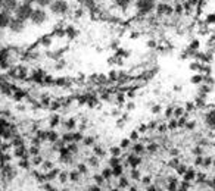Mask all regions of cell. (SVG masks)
Wrapping results in <instances>:
<instances>
[{"label": "cell", "instance_id": "26", "mask_svg": "<svg viewBox=\"0 0 215 191\" xmlns=\"http://www.w3.org/2000/svg\"><path fill=\"white\" fill-rule=\"evenodd\" d=\"M166 131H168V123H158L156 132H159V134H165Z\"/></svg>", "mask_w": 215, "mask_h": 191}, {"label": "cell", "instance_id": "23", "mask_svg": "<svg viewBox=\"0 0 215 191\" xmlns=\"http://www.w3.org/2000/svg\"><path fill=\"white\" fill-rule=\"evenodd\" d=\"M166 123H168V129H169V131H174V129H177V128H178V122H177L175 118H171Z\"/></svg>", "mask_w": 215, "mask_h": 191}, {"label": "cell", "instance_id": "50", "mask_svg": "<svg viewBox=\"0 0 215 191\" xmlns=\"http://www.w3.org/2000/svg\"><path fill=\"white\" fill-rule=\"evenodd\" d=\"M128 97H130V99H134V97H136V93H134V91H130V93H128Z\"/></svg>", "mask_w": 215, "mask_h": 191}, {"label": "cell", "instance_id": "31", "mask_svg": "<svg viewBox=\"0 0 215 191\" xmlns=\"http://www.w3.org/2000/svg\"><path fill=\"white\" fill-rule=\"evenodd\" d=\"M178 165H180V159L178 157H174L172 160H169V162H168V166H169V168H174V169H175Z\"/></svg>", "mask_w": 215, "mask_h": 191}, {"label": "cell", "instance_id": "34", "mask_svg": "<svg viewBox=\"0 0 215 191\" xmlns=\"http://www.w3.org/2000/svg\"><path fill=\"white\" fill-rule=\"evenodd\" d=\"M206 24H208V25L215 24V13H209V15L206 16Z\"/></svg>", "mask_w": 215, "mask_h": 191}, {"label": "cell", "instance_id": "21", "mask_svg": "<svg viewBox=\"0 0 215 191\" xmlns=\"http://www.w3.org/2000/svg\"><path fill=\"white\" fill-rule=\"evenodd\" d=\"M212 156H203V162H202V168H211L212 166Z\"/></svg>", "mask_w": 215, "mask_h": 191}, {"label": "cell", "instance_id": "20", "mask_svg": "<svg viewBox=\"0 0 215 191\" xmlns=\"http://www.w3.org/2000/svg\"><path fill=\"white\" fill-rule=\"evenodd\" d=\"M187 169H189V166H187V165H184V163H180L178 166L175 168V172H177V175L183 176V175L187 172Z\"/></svg>", "mask_w": 215, "mask_h": 191}, {"label": "cell", "instance_id": "22", "mask_svg": "<svg viewBox=\"0 0 215 191\" xmlns=\"http://www.w3.org/2000/svg\"><path fill=\"white\" fill-rule=\"evenodd\" d=\"M206 178H208V176H206L205 172H197L195 181H196L197 184H205V182H206Z\"/></svg>", "mask_w": 215, "mask_h": 191}, {"label": "cell", "instance_id": "37", "mask_svg": "<svg viewBox=\"0 0 215 191\" xmlns=\"http://www.w3.org/2000/svg\"><path fill=\"white\" fill-rule=\"evenodd\" d=\"M147 126H149V131H153V129H156L158 128V122L156 121H150L147 123Z\"/></svg>", "mask_w": 215, "mask_h": 191}, {"label": "cell", "instance_id": "12", "mask_svg": "<svg viewBox=\"0 0 215 191\" xmlns=\"http://www.w3.org/2000/svg\"><path fill=\"white\" fill-rule=\"evenodd\" d=\"M115 3H116V6L121 7L122 10H127V9L134 3V0H115Z\"/></svg>", "mask_w": 215, "mask_h": 191}, {"label": "cell", "instance_id": "48", "mask_svg": "<svg viewBox=\"0 0 215 191\" xmlns=\"http://www.w3.org/2000/svg\"><path fill=\"white\" fill-rule=\"evenodd\" d=\"M134 107H136V104L134 103H128L127 104V109H128V110H134Z\"/></svg>", "mask_w": 215, "mask_h": 191}, {"label": "cell", "instance_id": "45", "mask_svg": "<svg viewBox=\"0 0 215 191\" xmlns=\"http://www.w3.org/2000/svg\"><path fill=\"white\" fill-rule=\"evenodd\" d=\"M169 155H171V156H172V157H178L180 152H178V150H177V149H171V150H169Z\"/></svg>", "mask_w": 215, "mask_h": 191}, {"label": "cell", "instance_id": "6", "mask_svg": "<svg viewBox=\"0 0 215 191\" xmlns=\"http://www.w3.org/2000/svg\"><path fill=\"white\" fill-rule=\"evenodd\" d=\"M30 19L33 21V24L40 25V24H43V22L47 19V15H46V12H44L43 9H36V10L33 12V15H31Z\"/></svg>", "mask_w": 215, "mask_h": 191}, {"label": "cell", "instance_id": "16", "mask_svg": "<svg viewBox=\"0 0 215 191\" xmlns=\"http://www.w3.org/2000/svg\"><path fill=\"white\" fill-rule=\"evenodd\" d=\"M211 91H212V85H208V84H200V85H199V94L208 96Z\"/></svg>", "mask_w": 215, "mask_h": 191}, {"label": "cell", "instance_id": "47", "mask_svg": "<svg viewBox=\"0 0 215 191\" xmlns=\"http://www.w3.org/2000/svg\"><path fill=\"white\" fill-rule=\"evenodd\" d=\"M112 175V171L110 169H105V172H103V178H109Z\"/></svg>", "mask_w": 215, "mask_h": 191}, {"label": "cell", "instance_id": "15", "mask_svg": "<svg viewBox=\"0 0 215 191\" xmlns=\"http://www.w3.org/2000/svg\"><path fill=\"white\" fill-rule=\"evenodd\" d=\"M184 115H186V109H184V106H175V107H174V116H172V118L178 119V118L184 116Z\"/></svg>", "mask_w": 215, "mask_h": 191}, {"label": "cell", "instance_id": "27", "mask_svg": "<svg viewBox=\"0 0 215 191\" xmlns=\"http://www.w3.org/2000/svg\"><path fill=\"white\" fill-rule=\"evenodd\" d=\"M202 84H208V85H214L215 80L211 77V75H203V82Z\"/></svg>", "mask_w": 215, "mask_h": 191}, {"label": "cell", "instance_id": "33", "mask_svg": "<svg viewBox=\"0 0 215 191\" xmlns=\"http://www.w3.org/2000/svg\"><path fill=\"white\" fill-rule=\"evenodd\" d=\"M53 0H37L36 3H38V6H41V7H44V6H50V3H52Z\"/></svg>", "mask_w": 215, "mask_h": 191}, {"label": "cell", "instance_id": "4", "mask_svg": "<svg viewBox=\"0 0 215 191\" xmlns=\"http://www.w3.org/2000/svg\"><path fill=\"white\" fill-rule=\"evenodd\" d=\"M208 107H211L206 113H205V116H203V122H205V125L209 128V129H215V106L212 104H209Z\"/></svg>", "mask_w": 215, "mask_h": 191}, {"label": "cell", "instance_id": "52", "mask_svg": "<svg viewBox=\"0 0 215 191\" xmlns=\"http://www.w3.org/2000/svg\"><path fill=\"white\" fill-rule=\"evenodd\" d=\"M37 0H24V3H30V4H33V3H36Z\"/></svg>", "mask_w": 215, "mask_h": 191}, {"label": "cell", "instance_id": "9", "mask_svg": "<svg viewBox=\"0 0 215 191\" xmlns=\"http://www.w3.org/2000/svg\"><path fill=\"white\" fill-rule=\"evenodd\" d=\"M12 18L9 15V12H4V10H0V28H4L10 24Z\"/></svg>", "mask_w": 215, "mask_h": 191}, {"label": "cell", "instance_id": "39", "mask_svg": "<svg viewBox=\"0 0 215 191\" xmlns=\"http://www.w3.org/2000/svg\"><path fill=\"white\" fill-rule=\"evenodd\" d=\"M195 126H196V122L193 121H187V123H186V129H195Z\"/></svg>", "mask_w": 215, "mask_h": 191}, {"label": "cell", "instance_id": "1", "mask_svg": "<svg viewBox=\"0 0 215 191\" xmlns=\"http://www.w3.org/2000/svg\"><path fill=\"white\" fill-rule=\"evenodd\" d=\"M156 4H158V0H136L134 1L137 15H140V16H146V15L152 13L156 9Z\"/></svg>", "mask_w": 215, "mask_h": 191}, {"label": "cell", "instance_id": "24", "mask_svg": "<svg viewBox=\"0 0 215 191\" xmlns=\"http://www.w3.org/2000/svg\"><path fill=\"white\" fill-rule=\"evenodd\" d=\"M184 109H186L187 113H192V112L196 110L197 107H196V104H195V102H187V103L184 104Z\"/></svg>", "mask_w": 215, "mask_h": 191}, {"label": "cell", "instance_id": "13", "mask_svg": "<svg viewBox=\"0 0 215 191\" xmlns=\"http://www.w3.org/2000/svg\"><path fill=\"white\" fill-rule=\"evenodd\" d=\"M190 82H192L193 85H200V84L203 82V74L197 72V74H195V75H192V78H190Z\"/></svg>", "mask_w": 215, "mask_h": 191}, {"label": "cell", "instance_id": "3", "mask_svg": "<svg viewBox=\"0 0 215 191\" xmlns=\"http://www.w3.org/2000/svg\"><path fill=\"white\" fill-rule=\"evenodd\" d=\"M50 10L54 15H65L68 12V3H66V0H53L50 3Z\"/></svg>", "mask_w": 215, "mask_h": 191}, {"label": "cell", "instance_id": "54", "mask_svg": "<svg viewBox=\"0 0 215 191\" xmlns=\"http://www.w3.org/2000/svg\"><path fill=\"white\" fill-rule=\"evenodd\" d=\"M118 97H119V102H121V103H122V102H124V96H122V94H119V96H118Z\"/></svg>", "mask_w": 215, "mask_h": 191}, {"label": "cell", "instance_id": "44", "mask_svg": "<svg viewBox=\"0 0 215 191\" xmlns=\"http://www.w3.org/2000/svg\"><path fill=\"white\" fill-rule=\"evenodd\" d=\"M128 146H130V140L128 138H125V140H122V141H121V149H127Z\"/></svg>", "mask_w": 215, "mask_h": 191}, {"label": "cell", "instance_id": "18", "mask_svg": "<svg viewBox=\"0 0 215 191\" xmlns=\"http://www.w3.org/2000/svg\"><path fill=\"white\" fill-rule=\"evenodd\" d=\"M189 69L195 71V72H200V69H202V63H200L199 60H193V62L189 65Z\"/></svg>", "mask_w": 215, "mask_h": 191}, {"label": "cell", "instance_id": "46", "mask_svg": "<svg viewBox=\"0 0 215 191\" xmlns=\"http://www.w3.org/2000/svg\"><path fill=\"white\" fill-rule=\"evenodd\" d=\"M119 187H128V181H127V178H121V181H119Z\"/></svg>", "mask_w": 215, "mask_h": 191}, {"label": "cell", "instance_id": "19", "mask_svg": "<svg viewBox=\"0 0 215 191\" xmlns=\"http://www.w3.org/2000/svg\"><path fill=\"white\" fill-rule=\"evenodd\" d=\"M174 107H175V106H172V104H169V106L165 107V112H163V113H165V118H166V119H171V118L174 116Z\"/></svg>", "mask_w": 215, "mask_h": 191}, {"label": "cell", "instance_id": "40", "mask_svg": "<svg viewBox=\"0 0 215 191\" xmlns=\"http://www.w3.org/2000/svg\"><path fill=\"white\" fill-rule=\"evenodd\" d=\"M156 46H158L156 40H149V41H147V47H149V49H156Z\"/></svg>", "mask_w": 215, "mask_h": 191}, {"label": "cell", "instance_id": "51", "mask_svg": "<svg viewBox=\"0 0 215 191\" xmlns=\"http://www.w3.org/2000/svg\"><path fill=\"white\" fill-rule=\"evenodd\" d=\"M112 153L113 155H119V149H112Z\"/></svg>", "mask_w": 215, "mask_h": 191}, {"label": "cell", "instance_id": "29", "mask_svg": "<svg viewBox=\"0 0 215 191\" xmlns=\"http://www.w3.org/2000/svg\"><path fill=\"white\" fill-rule=\"evenodd\" d=\"M112 174L115 175V176H121V174H122V166H121V165H116V166H113V169H112Z\"/></svg>", "mask_w": 215, "mask_h": 191}, {"label": "cell", "instance_id": "57", "mask_svg": "<svg viewBox=\"0 0 215 191\" xmlns=\"http://www.w3.org/2000/svg\"><path fill=\"white\" fill-rule=\"evenodd\" d=\"M212 168L215 169V157H214V160H212Z\"/></svg>", "mask_w": 215, "mask_h": 191}, {"label": "cell", "instance_id": "53", "mask_svg": "<svg viewBox=\"0 0 215 191\" xmlns=\"http://www.w3.org/2000/svg\"><path fill=\"white\" fill-rule=\"evenodd\" d=\"M174 91H181V85H174Z\"/></svg>", "mask_w": 215, "mask_h": 191}, {"label": "cell", "instance_id": "56", "mask_svg": "<svg viewBox=\"0 0 215 191\" xmlns=\"http://www.w3.org/2000/svg\"><path fill=\"white\" fill-rule=\"evenodd\" d=\"M211 181H212V184H214V188H215V175L212 176V179H211Z\"/></svg>", "mask_w": 215, "mask_h": 191}, {"label": "cell", "instance_id": "35", "mask_svg": "<svg viewBox=\"0 0 215 191\" xmlns=\"http://www.w3.org/2000/svg\"><path fill=\"white\" fill-rule=\"evenodd\" d=\"M206 44H208V47L211 49V47H214L215 46V34H212L211 37H209V40L206 41Z\"/></svg>", "mask_w": 215, "mask_h": 191}, {"label": "cell", "instance_id": "49", "mask_svg": "<svg viewBox=\"0 0 215 191\" xmlns=\"http://www.w3.org/2000/svg\"><path fill=\"white\" fill-rule=\"evenodd\" d=\"M177 191H189V188H187V187H184V185H178V190Z\"/></svg>", "mask_w": 215, "mask_h": 191}, {"label": "cell", "instance_id": "32", "mask_svg": "<svg viewBox=\"0 0 215 191\" xmlns=\"http://www.w3.org/2000/svg\"><path fill=\"white\" fill-rule=\"evenodd\" d=\"M161 109H162L161 104H153L152 109H150V112H152L153 115H159V113H161Z\"/></svg>", "mask_w": 215, "mask_h": 191}, {"label": "cell", "instance_id": "14", "mask_svg": "<svg viewBox=\"0 0 215 191\" xmlns=\"http://www.w3.org/2000/svg\"><path fill=\"white\" fill-rule=\"evenodd\" d=\"M144 152H146V147H144V144L142 143H136V144H133V153L134 155H143Z\"/></svg>", "mask_w": 215, "mask_h": 191}, {"label": "cell", "instance_id": "41", "mask_svg": "<svg viewBox=\"0 0 215 191\" xmlns=\"http://www.w3.org/2000/svg\"><path fill=\"white\" fill-rule=\"evenodd\" d=\"M139 134H140L139 131H133V132L130 134V140H134V141H137V140H139Z\"/></svg>", "mask_w": 215, "mask_h": 191}, {"label": "cell", "instance_id": "59", "mask_svg": "<svg viewBox=\"0 0 215 191\" xmlns=\"http://www.w3.org/2000/svg\"><path fill=\"white\" fill-rule=\"evenodd\" d=\"M112 191H118V190H112Z\"/></svg>", "mask_w": 215, "mask_h": 191}, {"label": "cell", "instance_id": "25", "mask_svg": "<svg viewBox=\"0 0 215 191\" xmlns=\"http://www.w3.org/2000/svg\"><path fill=\"white\" fill-rule=\"evenodd\" d=\"M187 121H189V113L186 112V115H184V116H181V118L177 119V122H178V128H184V126H186V123H187Z\"/></svg>", "mask_w": 215, "mask_h": 191}, {"label": "cell", "instance_id": "2", "mask_svg": "<svg viewBox=\"0 0 215 191\" xmlns=\"http://www.w3.org/2000/svg\"><path fill=\"white\" fill-rule=\"evenodd\" d=\"M33 12H34V9L31 7L30 3H22V4H18V7H16V10H15V16L18 18V19L27 21V19L31 18Z\"/></svg>", "mask_w": 215, "mask_h": 191}, {"label": "cell", "instance_id": "43", "mask_svg": "<svg viewBox=\"0 0 215 191\" xmlns=\"http://www.w3.org/2000/svg\"><path fill=\"white\" fill-rule=\"evenodd\" d=\"M189 57H190V54H189L187 50H184V52L180 54V59H181V60H186V59H189Z\"/></svg>", "mask_w": 215, "mask_h": 191}, {"label": "cell", "instance_id": "30", "mask_svg": "<svg viewBox=\"0 0 215 191\" xmlns=\"http://www.w3.org/2000/svg\"><path fill=\"white\" fill-rule=\"evenodd\" d=\"M142 184H143L144 187H149V185L152 184V176H150V175L143 176V178H142Z\"/></svg>", "mask_w": 215, "mask_h": 191}, {"label": "cell", "instance_id": "28", "mask_svg": "<svg viewBox=\"0 0 215 191\" xmlns=\"http://www.w3.org/2000/svg\"><path fill=\"white\" fill-rule=\"evenodd\" d=\"M199 47H200V43H199V40H197V38H195V40L190 43L189 50H199Z\"/></svg>", "mask_w": 215, "mask_h": 191}, {"label": "cell", "instance_id": "5", "mask_svg": "<svg viewBox=\"0 0 215 191\" xmlns=\"http://www.w3.org/2000/svg\"><path fill=\"white\" fill-rule=\"evenodd\" d=\"M156 15L161 18V16H171L172 15V12H174V9H172V6H169L168 3H165V1H162V3H158L156 4Z\"/></svg>", "mask_w": 215, "mask_h": 191}, {"label": "cell", "instance_id": "38", "mask_svg": "<svg viewBox=\"0 0 215 191\" xmlns=\"http://www.w3.org/2000/svg\"><path fill=\"white\" fill-rule=\"evenodd\" d=\"M131 176H133L134 179H140V174H139L137 168H133V169H131Z\"/></svg>", "mask_w": 215, "mask_h": 191}, {"label": "cell", "instance_id": "10", "mask_svg": "<svg viewBox=\"0 0 215 191\" xmlns=\"http://www.w3.org/2000/svg\"><path fill=\"white\" fill-rule=\"evenodd\" d=\"M196 169L195 168H189L187 169V172L183 175V181H186V182H193L195 179H196Z\"/></svg>", "mask_w": 215, "mask_h": 191}, {"label": "cell", "instance_id": "17", "mask_svg": "<svg viewBox=\"0 0 215 191\" xmlns=\"http://www.w3.org/2000/svg\"><path fill=\"white\" fill-rule=\"evenodd\" d=\"M158 149H159V144H158L156 141H153V140H152V141H150V143L146 146V152H149V153H155Z\"/></svg>", "mask_w": 215, "mask_h": 191}, {"label": "cell", "instance_id": "55", "mask_svg": "<svg viewBox=\"0 0 215 191\" xmlns=\"http://www.w3.org/2000/svg\"><path fill=\"white\" fill-rule=\"evenodd\" d=\"M130 191H139V190H137V187H131V188H130Z\"/></svg>", "mask_w": 215, "mask_h": 191}, {"label": "cell", "instance_id": "11", "mask_svg": "<svg viewBox=\"0 0 215 191\" xmlns=\"http://www.w3.org/2000/svg\"><path fill=\"white\" fill-rule=\"evenodd\" d=\"M140 163H142V159H140L139 155H134V153H133V155L128 156V165H130L131 168H137Z\"/></svg>", "mask_w": 215, "mask_h": 191}, {"label": "cell", "instance_id": "58", "mask_svg": "<svg viewBox=\"0 0 215 191\" xmlns=\"http://www.w3.org/2000/svg\"><path fill=\"white\" fill-rule=\"evenodd\" d=\"M1 3H3V0H0V6H1Z\"/></svg>", "mask_w": 215, "mask_h": 191}, {"label": "cell", "instance_id": "42", "mask_svg": "<svg viewBox=\"0 0 215 191\" xmlns=\"http://www.w3.org/2000/svg\"><path fill=\"white\" fill-rule=\"evenodd\" d=\"M202 162H203V156H196V159H195V165L202 168Z\"/></svg>", "mask_w": 215, "mask_h": 191}, {"label": "cell", "instance_id": "8", "mask_svg": "<svg viewBox=\"0 0 215 191\" xmlns=\"http://www.w3.org/2000/svg\"><path fill=\"white\" fill-rule=\"evenodd\" d=\"M9 27H10V30H12V31L19 33V31H22V30H24V21H22V19H18V18L15 16V19H12V21H10Z\"/></svg>", "mask_w": 215, "mask_h": 191}, {"label": "cell", "instance_id": "7", "mask_svg": "<svg viewBox=\"0 0 215 191\" xmlns=\"http://www.w3.org/2000/svg\"><path fill=\"white\" fill-rule=\"evenodd\" d=\"M16 7H18V0H3V3H1V9L9 13L16 10Z\"/></svg>", "mask_w": 215, "mask_h": 191}, {"label": "cell", "instance_id": "36", "mask_svg": "<svg viewBox=\"0 0 215 191\" xmlns=\"http://www.w3.org/2000/svg\"><path fill=\"white\" fill-rule=\"evenodd\" d=\"M139 132H142V134H144V132H147L149 131V126H147V123H142L140 126H139V129H137Z\"/></svg>", "mask_w": 215, "mask_h": 191}]
</instances>
